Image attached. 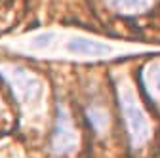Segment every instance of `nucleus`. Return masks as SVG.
Instances as JSON below:
<instances>
[{
  "label": "nucleus",
  "instance_id": "nucleus-6",
  "mask_svg": "<svg viewBox=\"0 0 160 158\" xmlns=\"http://www.w3.org/2000/svg\"><path fill=\"white\" fill-rule=\"evenodd\" d=\"M143 82L147 86V90L160 97V61H154V63H149L145 67V72H143Z\"/></svg>",
  "mask_w": 160,
  "mask_h": 158
},
{
  "label": "nucleus",
  "instance_id": "nucleus-1",
  "mask_svg": "<svg viewBox=\"0 0 160 158\" xmlns=\"http://www.w3.org/2000/svg\"><path fill=\"white\" fill-rule=\"evenodd\" d=\"M0 76L23 107H36L44 99V84L29 69L15 63H0Z\"/></svg>",
  "mask_w": 160,
  "mask_h": 158
},
{
  "label": "nucleus",
  "instance_id": "nucleus-3",
  "mask_svg": "<svg viewBox=\"0 0 160 158\" xmlns=\"http://www.w3.org/2000/svg\"><path fill=\"white\" fill-rule=\"evenodd\" d=\"M78 147V135L72 126L71 114L65 107L57 109V118H55V128L52 133V151L57 156H67L72 154Z\"/></svg>",
  "mask_w": 160,
  "mask_h": 158
},
{
  "label": "nucleus",
  "instance_id": "nucleus-5",
  "mask_svg": "<svg viewBox=\"0 0 160 158\" xmlns=\"http://www.w3.org/2000/svg\"><path fill=\"white\" fill-rule=\"evenodd\" d=\"M107 6L122 15H139L149 10L151 0H105Z\"/></svg>",
  "mask_w": 160,
  "mask_h": 158
},
{
  "label": "nucleus",
  "instance_id": "nucleus-7",
  "mask_svg": "<svg viewBox=\"0 0 160 158\" xmlns=\"http://www.w3.org/2000/svg\"><path fill=\"white\" fill-rule=\"evenodd\" d=\"M86 116H88L90 126H92L97 133H103V131L107 130V126H109V114H107V111H105L103 107H97V105L90 107V109L86 111Z\"/></svg>",
  "mask_w": 160,
  "mask_h": 158
},
{
  "label": "nucleus",
  "instance_id": "nucleus-4",
  "mask_svg": "<svg viewBox=\"0 0 160 158\" xmlns=\"http://www.w3.org/2000/svg\"><path fill=\"white\" fill-rule=\"evenodd\" d=\"M67 50L74 55H82V57H103L111 52V48L107 44H101L97 40L86 36H76L67 44Z\"/></svg>",
  "mask_w": 160,
  "mask_h": 158
},
{
  "label": "nucleus",
  "instance_id": "nucleus-2",
  "mask_svg": "<svg viewBox=\"0 0 160 158\" xmlns=\"http://www.w3.org/2000/svg\"><path fill=\"white\" fill-rule=\"evenodd\" d=\"M118 105H120V112H122V118H124V124H126L133 149H141L151 137V124H149L145 111L139 105L135 93L132 91V88L120 86Z\"/></svg>",
  "mask_w": 160,
  "mask_h": 158
}]
</instances>
